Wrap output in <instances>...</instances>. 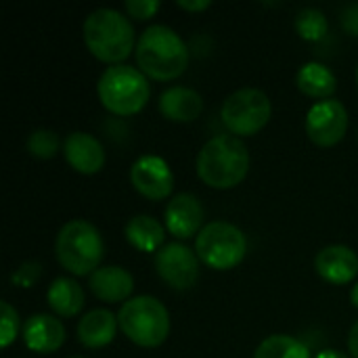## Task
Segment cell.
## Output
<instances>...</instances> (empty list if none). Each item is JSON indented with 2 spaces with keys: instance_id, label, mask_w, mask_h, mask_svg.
I'll return each instance as SVG.
<instances>
[{
  "instance_id": "cell-1",
  "label": "cell",
  "mask_w": 358,
  "mask_h": 358,
  "mask_svg": "<svg viewBox=\"0 0 358 358\" xmlns=\"http://www.w3.org/2000/svg\"><path fill=\"white\" fill-rule=\"evenodd\" d=\"M138 69L157 82L176 80L189 65V46L168 25H151L136 40Z\"/></svg>"
},
{
  "instance_id": "cell-2",
  "label": "cell",
  "mask_w": 358,
  "mask_h": 358,
  "mask_svg": "<svg viewBox=\"0 0 358 358\" xmlns=\"http://www.w3.org/2000/svg\"><path fill=\"white\" fill-rule=\"evenodd\" d=\"M197 176L212 189H233L241 185L250 172V151L235 134H218L210 138L195 162Z\"/></svg>"
},
{
  "instance_id": "cell-3",
  "label": "cell",
  "mask_w": 358,
  "mask_h": 358,
  "mask_svg": "<svg viewBox=\"0 0 358 358\" xmlns=\"http://www.w3.org/2000/svg\"><path fill=\"white\" fill-rule=\"evenodd\" d=\"M84 44L92 57L105 63L120 65L128 59L134 46V27L126 15L115 8H96L84 19Z\"/></svg>"
},
{
  "instance_id": "cell-4",
  "label": "cell",
  "mask_w": 358,
  "mask_h": 358,
  "mask_svg": "<svg viewBox=\"0 0 358 358\" xmlns=\"http://www.w3.org/2000/svg\"><path fill=\"white\" fill-rule=\"evenodd\" d=\"M55 254L59 264L67 273L84 277L92 275L101 266V260L105 256V243L94 224L76 218L65 222L57 233Z\"/></svg>"
},
{
  "instance_id": "cell-5",
  "label": "cell",
  "mask_w": 358,
  "mask_h": 358,
  "mask_svg": "<svg viewBox=\"0 0 358 358\" xmlns=\"http://www.w3.org/2000/svg\"><path fill=\"white\" fill-rule=\"evenodd\" d=\"M96 94L109 113L128 117L147 105L151 88L147 76L141 69L120 63L107 67L101 73L96 82Z\"/></svg>"
},
{
  "instance_id": "cell-6",
  "label": "cell",
  "mask_w": 358,
  "mask_h": 358,
  "mask_svg": "<svg viewBox=\"0 0 358 358\" xmlns=\"http://www.w3.org/2000/svg\"><path fill=\"white\" fill-rule=\"evenodd\" d=\"M117 323L122 334L141 348H157L170 336V313L153 296H136L124 302Z\"/></svg>"
},
{
  "instance_id": "cell-7",
  "label": "cell",
  "mask_w": 358,
  "mask_h": 358,
  "mask_svg": "<svg viewBox=\"0 0 358 358\" xmlns=\"http://www.w3.org/2000/svg\"><path fill=\"white\" fill-rule=\"evenodd\" d=\"M195 254L214 271H231L243 262L248 254V239L243 231L231 222H208L195 237Z\"/></svg>"
},
{
  "instance_id": "cell-8",
  "label": "cell",
  "mask_w": 358,
  "mask_h": 358,
  "mask_svg": "<svg viewBox=\"0 0 358 358\" xmlns=\"http://www.w3.org/2000/svg\"><path fill=\"white\" fill-rule=\"evenodd\" d=\"M271 99L258 88H239L231 92L220 109L222 124L235 136H254L271 122Z\"/></svg>"
},
{
  "instance_id": "cell-9",
  "label": "cell",
  "mask_w": 358,
  "mask_h": 358,
  "mask_svg": "<svg viewBox=\"0 0 358 358\" xmlns=\"http://www.w3.org/2000/svg\"><path fill=\"white\" fill-rule=\"evenodd\" d=\"M155 271L172 289H191L199 279V258L185 243H166L155 254Z\"/></svg>"
},
{
  "instance_id": "cell-10",
  "label": "cell",
  "mask_w": 358,
  "mask_h": 358,
  "mask_svg": "<svg viewBox=\"0 0 358 358\" xmlns=\"http://www.w3.org/2000/svg\"><path fill=\"white\" fill-rule=\"evenodd\" d=\"M348 130V111L338 99L315 103L306 113V134L317 147L338 145Z\"/></svg>"
},
{
  "instance_id": "cell-11",
  "label": "cell",
  "mask_w": 358,
  "mask_h": 358,
  "mask_svg": "<svg viewBox=\"0 0 358 358\" xmlns=\"http://www.w3.org/2000/svg\"><path fill=\"white\" fill-rule=\"evenodd\" d=\"M130 182L143 197L151 201H162L174 189V174L164 157L143 155L130 168Z\"/></svg>"
},
{
  "instance_id": "cell-12",
  "label": "cell",
  "mask_w": 358,
  "mask_h": 358,
  "mask_svg": "<svg viewBox=\"0 0 358 358\" xmlns=\"http://www.w3.org/2000/svg\"><path fill=\"white\" fill-rule=\"evenodd\" d=\"M203 206L193 193H178L168 201V208L164 212L166 229L176 239H189L197 237L203 229Z\"/></svg>"
},
{
  "instance_id": "cell-13",
  "label": "cell",
  "mask_w": 358,
  "mask_h": 358,
  "mask_svg": "<svg viewBox=\"0 0 358 358\" xmlns=\"http://www.w3.org/2000/svg\"><path fill=\"white\" fill-rule=\"evenodd\" d=\"M65 162L80 174H96L105 166V149L101 141L88 132H71L63 141Z\"/></svg>"
},
{
  "instance_id": "cell-14",
  "label": "cell",
  "mask_w": 358,
  "mask_h": 358,
  "mask_svg": "<svg viewBox=\"0 0 358 358\" xmlns=\"http://www.w3.org/2000/svg\"><path fill=\"white\" fill-rule=\"evenodd\" d=\"M315 271L331 285H346L358 275L357 252L348 245H327L317 254Z\"/></svg>"
},
{
  "instance_id": "cell-15",
  "label": "cell",
  "mask_w": 358,
  "mask_h": 358,
  "mask_svg": "<svg viewBox=\"0 0 358 358\" xmlns=\"http://www.w3.org/2000/svg\"><path fill=\"white\" fill-rule=\"evenodd\" d=\"M65 327L50 315H31L23 325V342L31 352L50 355L65 344Z\"/></svg>"
},
{
  "instance_id": "cell-16",
  "label": "cell",
  "mask_w": 358,
  "mask_h": 358,
  "mask_svg": "<svg viewBox=\"0 0 358 358\" xmlns=\"http://www.w3.org/2000/svg\"><path fill=\"white\" fill-rule=\"evenodd\" d=\"M88 285L103 302H128L134 292V277L124 266H101L90 275Z\"/></svg>"
},
{
  "instance_id": "cell-17",
  "label": "cell",
  "mask_w": 358,
  "mask_h": 358,
  "mask_svg": "<svg viewBox=\"0 0 358 358\" xmlns=\"http://www.w3.org/2000/svg\"><path fill=\"white\" fill-rule=\"evenodd\" d=\"M159 111L170 122H193L203 111V99L197 90L187 86H170L159 96Z\"/></svg>"
},
{
  "instance_id": "cell-18",
  "label": "cell",
  "mask_w": 358,
  "mask_h": 358,
  "mask_svg": "<svg viewBox=\"0 0 358 358\" xmlns=\"http://www.w3.org/2000/svg\"><path fill=\"white\" fill-rule=\"evenodd\" d=\"M120 323L107 308H94L86 313L78 323V342L86 348H105L113 342Z\"/></svg>"
},
{
  "instance_id": "cell-19",
  "label": "cell",
  "mask_w": 358,
  "mask_h": 358,
  "mask_svg": "<svg viewBox=\"0 0 358 358\" xmlns=\"http://www.w3.org/2000/svg\"><path fill=\"white\" fill-rule=\"evenodd\" d=\"M46 304L59 317H65V319L76 317L82 313V308L86 304L84 289L76 279L59 277L50 283V287L46 292Z\"/></svg>"
},
{
  "instance_id": "cell-20",
  "label": "cell",
  "mask_w": 358,
  "mask_h": 358,
  "mask_svg": "<svg viewBox=\"0 0 358 358\" xmlns=\"http://www.w3.org/2000/svg\"><path fill=\"white\" fill-rule=\"evenodd\" d=\"M126 239L128 243L143 252V254H151V252H159L166 243V229L162 222H157L155 218L147 216V214H138L134 218H130L126 222Z\"/></svg>"
},
{
  "instance_id": "cell-21",
  "label": "cell",
  "mask_w": 358,
  "mask_h": 358,
  "mask_svg": "<svg viewBox=\"0 0 358 358\" xmlns=\"http://www.w3.org/2000/svg\"><path fill=\"white\" fill-rule=\"evenodd\" d=\"M296 86L310 99H331V94L338 90V78L336 73L317 61L304 63L296 73Z\"/></svg>"
},
{
  "instance_id": "cell-22",
  "label": "cell",
  "mask_w": 358,
  "mask_h": 358,
  "mask_svg": "<svg viewBox=\"0 0 358 358\" xmlns=\"http://www.w3.org/2000/svg\"><path fill=\"white\" fill-rule=\"evenodd\" d=\"M254 358H310V350L298 338L275 334L260 342Z\"/></svg>"
},
{
  "instance_id": "cell-23",
  "label": "cell",
  "mask_w": 358,
  "mask_h": 358,
  "mask_svg": "<svg viewBox=\"0 0 358 358\" xmlns=\"http://www.w3.org/2000/svg\"><path fill=\"white\" fill-rule=\"evenodd\" d=\"M329 23L323 10L319 8H302L296 17V31L302 40L308 42H319L327 36Z\"/></svg>"
},
{
  "instance_id": "cell-24",
  "label": "cell",
  "mask_w": 358,
  "mask_h": 358,
  "mask_svg": "<svg viewBox=\"0 0 358 358\" xmlns=\"http://www.w3.org/2000/svg\"><path fill=\"white\" fill-rule=\"evenodd\" d=\"M27 151L29 155L38 157V159H48L55 157L59 151V136L52 130H34L27 138Z\"/></svg>"
},
{
  "instance_id": "cell-25",
  "label": "cell",
  "mask_w": 358,
  "mask_h": 358,
  "mask_svg": "<svg viewBox=\"0 0 358 358\" xmlns=\"http://www.w3.org/2000/svg\"><path fill=\"white\" fill-rule=\"evenodd\" d=\"M0 313H2V325H0V346L8 348L19 334V313L8 304L0 302Z\"/></svg>"
},
{
  "instance_id": "cell-26",
  "label": "cell",
  "mask_w": 358,
  "mask_h": 358,
  "mask_svg": "<svg viewBox=\"0 0 358 358\" xmlns=\"http://www.w3.org/2000/svg\"><path fill=\"white\" fill-rule=\"evenodd\" d=\"M159 6H162L159 0H128L126 13H128V17H134L138 21H147V19L155 17Z\"/></svg>"
},
{
  "instance_id": "cell-27",
  "label": "cell",
  "mask_w": 358,
  "mask_h": 358,
  "mask_svg": "<svg viewBox=\"0 0 358 358\" xmlns=\"http://www.w3.org/2000/svg\"><path fill=\"white\" fill-rule=\"evenodd\" d=\"M40 275H42V266L38 262H25L10 275V281L13 285L19 287H31L40 279Z\"/></svg>"
},
{
  "instance_id": "cell-28",
  "label": "cell",
  "mask_w": 358,
  "mask_h": 358,
  "mask_svg": "<svg viewBox=\"0 0 358 358\" xmlns=\"http://www.w3.org/2000/svg\"><path fill=\"white\" fill-rule=\"evenodd\" d=\"M342 25L348 34L358 36V2L348 4L344 10H342Z\"/></svg>"
},
{
  "instance_id": "cell-29",
  "label": "cell",
  "mask_w": 358,
  "mask_h": 358,
  "mask_svg": "<svg viewBox=\"0 0 358 358\" xmlns=\"http://www.w3.org/2000/svg\"><path fill=\"white\" fill-rule=\"evenodd\" d=\"M178 4V8H182V10H206V8H210L212 6V2L210 0H178L176 2Z\"/></svg>"
},
{
  "instance_id": "cell-30",
  "label": "cell",
  "mask_w": 358,
  "mask_h": 358,
  "mask_svg": "<svg viewBox=\"0 0 358 358\" xmlns=\"http://www.w3.org/2000/svg\"><path fill=\"white\" fill-rule=\"evenodd\" d=\"M348 352L352 358H358V321L348 334Z\"/></svg>"
},
{
  "instance_id": "cell-31",
  "label": "cell",
  "mask_w": 358,
  "mask_h": 358,
  "mask_svg": "<svg viewBox=\"0 0 358 358\" xmlns=\"http://www.w3.org/2000/svg\"><path fill=\"white\" fill-rule=\"evenodd\" d=\"M317 358H350L348 355H344V352H340V350H323V352H319V357Z\"/></svg>"
},
{
  "instance_id": "cell-32",
  "label": "cell",
  "mask_w": 358,
  "mask_h": 358,
  "mask_svg": "<svg viewBox=\"0 0 358 358\" xmlns=\"http://www.w3.org/2000/svg\"><path fill=\"white\" fill-rule=\"evenodd\" d=\"M350 302H352L355 308H358V283L352 287V292H350Z\"/></svg>"
},
{
  "instance_id": "cell-33",
  "label": "cell",
  "mask_w": 358,
  "mask_h": 358,
  "mask_svg": "<svg viewBox=\"0 0 358 358\" xmlns=\"http://www.w3.org/2000/svg\"><path fill=\"white\" fill-rule=\"evenodd\" d=\"M357 86H358V67H357Z\"/></svg>"
},
{
  "instance_id": "cell-34",
  "label": "cell",
  "mask_w": 358,
  "mask_h": 358,
  "mask_svg": "<svg viewBox=\"0 0 358 358\" xmlns=\"http://www.w3.org/2000/svg\"><path fill=\"white\" fill-rule=\"evenodd\" d=\"M73 358H82V357H73Z\"/></svg>"
}]
</instances>
